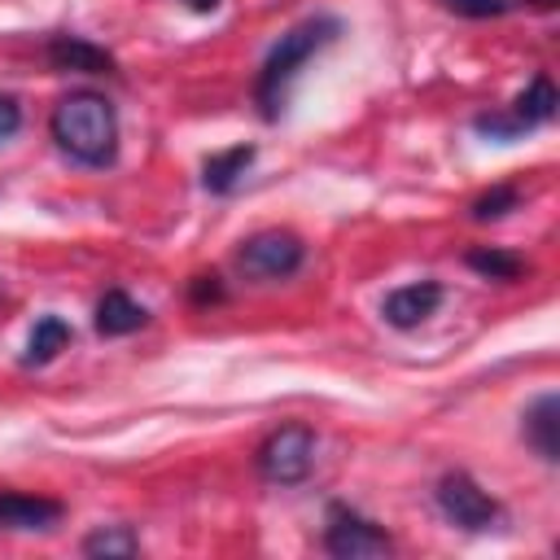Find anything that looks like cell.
Returning <instances> with one entry per match:
<instances>
[{"mask_svg":"<svg viewBox=\"0 0 560 560\" xmlns=\"http://www.w3.org/2000/svg\"><path fill=\"white\" fill-rule=\"evenodd\" d=\"M464 262H468L477 276L499 280V284H512V280L525 276V258L512 254V249H499V245H472V249L464 254Z\"/></svg>","mask_w":560,"mask_h":560,"instance_id":"cell-16","label":"cell"},{"mask_svg":"<svg viewBox=\"0 0 560 560\" xmlns=\"http://www.w3.org/2000/svg\"><path fill=\"white\" fill-rule=\"evenodd\" d=\"M433 503H438V512H442L451 525H459V529H468V534H486V529H494V525L503 521V503H499L490 490H481L477 477L464 472V468H451V472L438 477Z\"/></svg>","mask_w":560,"mask_h":560,"instance_id":"cell-6","label":"cell"},{"mask_svg":"<svg viewBox=\"0 0 560 560\" xmlns=\"http://www.w3.org/2000/svg\"><path fill=\"white\" fill-rule=\"evenodd\" d=\"M70 341H74V328H70L61 315H39L35 328H31V337H26L22 368H44V363H52Z\"/></svg>","mask_w":560,"mask_h":560,"instance_id":"cell-14","label":"cell"},{"mask_svg":"<svg viewBox=\"0 0 560 560\" xmlns=\"http://www.w3.org/2000/svg\"><path fill=\"white\" fill-rule=\"evenodd\" d=\"M446 13L455 18H472V22H486V18H503L508 9H516L512 0H438Z\"/></svg>","mask_w":560,"mask_h":560,"instance_id":"cell-18","label":"cell"},{"mask_svg":"<svg viewBox=\"0 0 560 560\" xmlns=\"http://www.w3.org/2000/svg\"><path fill=\"white\" fill-rule=\"evenodd\" d=\"M179 4H184V9H192V13H214L223 0H179Z\"/></svg>","mask_w":560,"mask_h":560,"instance_id":"cell-21","label":"cell"},{"mask_svg":"<svg viewBox=\"0 0 560 560\" xmlns=\"http://www.w3.org/2000/svg\"><path fill=\"white\" fill-rule=\"evenodd\" d=\"M556 109H560V92H556L551 74H547V70H538V74H534V79L512 96V105L472 114V131H477L481 140L512 144V140H521V136H529V131L547 127V122L556 118Z\"/></svg>","mask_w":560,"mask_h":560,"instance_id":"cell-3","label":"cell"},{"mask_svg":"<svg viewBox=\"0 0 560 560\" xmlns=\"http://www.w3.org/2000/svg\"><path fill=\"white\" fill-rule=\"evenodd\" d=\"M48 136L79 166L105 171L118 162V109L105 92L92 88L66 92L48 114Z\"/></svg>","mask_w":560,"mask_h":560,"instance_id":"cell-1","label":"cell"},{"mask_svg":"<svg viewBox=\"0 0 560 560\" xmlns=\"http://www.w3.org/2000/svg\"><path fill=\"white\" fill-rule=\"evenodd\" d=\"M144 324H149V306H140L127 289H105L92 311V328L101 337H127V332H140Z\"/></svg>","mask_w":560,"mask_h":560,"instance_id":"cell-12","label":"cell"},{"mask_svg":"<svg viewBox=\"0 0 560 560\" xmlns=\"http://www.w3.org/2000/svg\"><path fill=\"white\" fill-rule=\"evenodd\" d=\"M79 551L83 556H96V560H131V556H140V534L131 525H96L83 538Z\"/></svg>","mask_w":560,"mask_h":560,"instance_id":"cell-15","label":"cell"},{"mask_svg":"<svg viewBox=\"0 0 560 560\" xmlns=\"http://www.w3.org/2000/svg\"><path fill=\"white\" fill-rule=\"evenodd\" d=\"M232 262L245 280H289L306 262V241L289 228H258L236 245Z\"/></svg>","mask_w":560,"mask_h":560,"instance_id":"cell-5","label":"cell"},{"mask_svg":"<svg viewBox=\"0 0 560 560\" xmlns=\"http://www.w3.org/2000/svg\"><path fill=\"white\" fill-rule=\"evenodd\" d=\"M341 31H346V26H341L337 13H311V18L293 22V26L267 48V57H262V66H258V79H254V105H258L262 122H276V118L284 114L289 88H293V79L302 74V66H306L315 52H324L328 44H337Z\"/></svg>","mask_w":560,"mask_h":560,"instance_id":"cell-2","label":"cell"},{"mask_svg":"<svg viewBox=\"0 0 560 560\" xmlns=\"http://www.w3.org/2000/svg\"><path fill=\"white\" fill-rule=\"evenodd\" d=\"M516 206H521V188H516V184H490L486 192H477V197L468 201V219H472V223H494V219L512 214Z\"/></svg>","mask_w":560,"mask_h":560,"instance_id":"cell-17","label":"cell"},{"mask_svg":"<svg viewBox=\"0 0 560 560\" xmlns=\"http://www.w3.org/2000/svg\"><path fill=\"white\" fill-rule=\"evenodd\" d=\"M44 52H48V66L61 70V74H118L114 52L92 44V39H83V35H74V31L48 35Z\"/></svg>","mask_w":560,"mask_h":560,"instance_id":"cell-8","label":"cell"},{"mask_svg":"<svg viewBox=\"0 0 560 560\" xmlns=\"http://www.w3.org/2000/svg\"><path fill=\"white\" fill-rule=\"evenodd\" d=\"M324 551L337 560H376L394 551V538L385 525L363 516L350 503H328L324 512Z\"/></svg>","mask_w":560,"mask_h":560,"instance_id":"cell-7","label":"cell"},{"mask_svg":"<svg viewBox=\"0 0 560 560\" xmlns=\"http://www.w3.org/2000/svg\"><path fill=\"white\" fill-rule=\"evenodd\" d=\"M61 499L26 494V490H0V529H52L61 521Z\"/></svg>","mask_w":560,"mask_h":560,"instance_id":"cell-11","label":"cell"},{"mask_svg":"<svg viewBox=\"0 0 560 560\" xmlns=\"http://www.w3.org/2000/svg\"><path fill=\"white\" fill-rule=\"evenodd\" d=\"M254 158H258L254 144H232V149L210 153V158L201 162V188H206L210 197H232L236 184L245 179V171L254 166Z\"/></svg>","mask_w":560,"mask_h":560,"instance_id":"cell-13","label":"cell"},{"mask_svg":"<svg viewBox=\"0 0 560 560\" xmlns=\"http://www.w3.org/2000/svg\"><path fill=\"white\" fill-rule=\"evenodd\" d=\"M223 298H228V289H223V276L219 271H197L188 280V302L192 306H219Z\"/></svg>","mask_w":560,"mask_h":560,"instance_id":"cell-19","label":"cell"},{"mask_svg":"<svg viewBox=\"0 0 560 560\" xmlns=\"http://www.w3.org/2000/svg\"><path fill=\"white\" fill-rule=\"evenodd\" d=\"M438 306H442V284H438V280H411V284H398V289L385 293L381 319H385L389 328H398V332H411V328H420Z\"/></svg>","mask_w":560,"mask_h":560,"instance_id":"cell-9","label":"cell"},{"mask_svg":"<svg viewBox=\"0 0 560 560\" xmlns=\"http://www.w3.org/2000/svg\"><path fill=\"white\" fill-rule=\"evenodd\" d=\"M18 127H22V101L13 92H0V144L13 140Z\"/></svg>","mask_w":560,"mask_h":560,"instance_id":"cell-20","label":"cell"},{"mask_svg":"<svg viewBox=\"0 0 560 560\" xmlns=\"http://www.w3.org/2000/svg\"><path fill=\"white\" fill-rule=\"evenodd\" d=\"M254 468L267 486H302L315 468V429L302 420L271 429L254 451Z\"/></svg>","mask_w":560,"mask_h":560,"instance_id":"cell-4","label":"cell"},{"mask_svg":"<svg viewBox=\"0 0 560 560\" xmlns=\"http://www.w3.org/2000/svg\"><path fill=\"white\" fill-rule=\"evenodd\" d=\"M560 394L556 389H547V394H538L529 407H525V416H521V438H525V446L542 459V464H556L560 459Z\"/></svg>","mask_w":560,"mask_h":560,"instance_id":"cell-10","label":"cell"},{"mask_svg":"<svg viewBox=\"0 0 560 560\" xmlns=\"http://www.w3.org/2000/svg\"><path fill=\"white\" fill-rule=\"evenodd\" d=\"M512 4H529V9H542V13L556 9V0H512Z\"/></svg>","mask_w":560,"mask_h":560,"instance_id":"cell-22","label":"cell"}]
</instances>
